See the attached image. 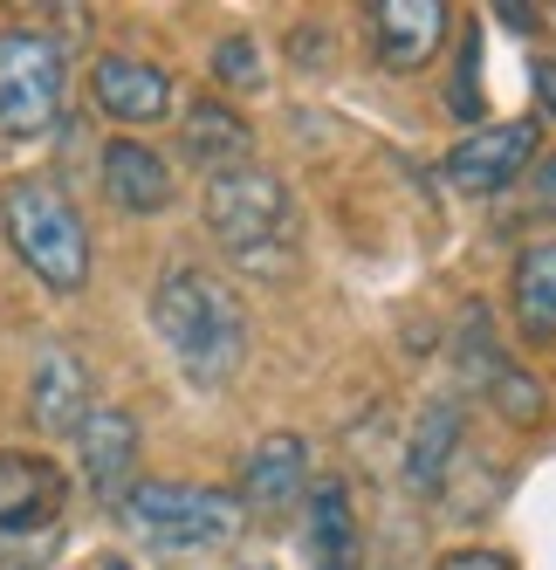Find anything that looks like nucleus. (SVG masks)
I'll return each instance as SVG.
<instances>
[{
  "label": "nucleus",
  "instance_id": "ddd939ff",
  "mask_svg": "<svg viewBox=\"0 0 556 570\" xmlns=\"http://www.w3.org/2000/svg\"><path fill=\"white\" fill-rule=\"evenodd\" d=\"M83 413H90V364L62 337H49L34 351V372H28V420L42 433H76Z\"/></svg>",
  "mask_w": 556,
  "mask_h": 570
},
{
  "label": "nucleus",
  "instance_id": "f8f14e48",
  "mask_svg": "<svg viewBox=\"0 0 556 570\" xmlns=\"http://www.w3.org/2000/svg\"><path fill=\"white\" fill-rule=\"evenodd\" d=\"M97 179H103V199L117 214H166L179 199L172 158L158 145H145V138H110L103 158H97Z\"/></svg>",
  "mask_w": 556,
  "mask_h": 570
},
{
  "label": "nucleus",
  "instance_id": "1a4fd4ad",
  "mask_svg": "<svg viewBox=\"0 0 556 570\" xmlns=\"http://www.w3.org/2000/svg\"><path fill=\"white\" fill-rule=\"evenodd\" d=\"M138 446H145L138 420L117 413V405H90L83 426H76V468H83L90 495L103 509H117V502H125V488L138 481Z\"/></svg>",
  "mask_w": 556,
  "mask_h": 570
},
{
  "label": "nucleus",
  "instance_id": "a211bd4d",
  "mask_svg": "<svg viewBox=\"0 0 556 570\" xmlns=\"http://www.w3.org/2000/svg\"><path fill=\"white\" fill-rule=\"evenodd\" d=\"M214 83L220 90H268V56L255 35H220L214 42Z\"/></svg>",
  "mask_w": 556,
  "mask_h": 570
},
{
  "label": "nucleus",
  "instance_id": "aec40b11",
  "mask_svg": "<svg viewBox=\"0 0 556 570\" xmlns=\"http://www.w3.org/2000/svg\"><path fill=\"white\" fill-rule=\"evenodd\" d=\"M433 570H515V563H508L502 550H447Z\"/></svg>",
  "mask_w": 556,
  "mask_h": 570
},
{
  "label": "nucleus",
  "instance_id": "6e6552de",
  "mask_svg": "<svg viewBox=\"0 0 556 570\" xmlns=\"http://www.w3.org/2000/svg\"><path fill=\"white\" fill-rule=\"evenodd\" d=\"M365 28H371L378 69L413 76V69H426L433 56H440L447 28H454V8H447V0H371Z\"/></svg>",
  "mask_w": 556,
  "mask_h": 570
},
{
  "label": "nucleus",
  "instance_id": "f257e3e1",
  "mask_svg": "<svg viewBox=\"0 0 556 570\" xmlns=\"http://www.w3.org/2000/svg\"><path fill=\"white\" fill-rule=\"evenodd\" d=\"M151 331L158 344L172 351L179 379L200 385V392H220L248 357V309H241V289L220 282L214 268L200 262H172L151 289Z\"/></svg>",
  "mask_w": 556,
  "mask_h": 570
},
{
  "label": "nucleus",
  "instance_id": "0eeeda50",
  "mask_svg": "<svg viewBox=\"0 0 556 570\" xmlns=\"http://www.w3.org/2000/svg\"><path fill=\"white\" fill-rule=\"evenodd\" d=\"M536 158H543V125L536 117H508V125H474L440 158V173L454 193H508L515 179H529Z\"/></svg>",
  "mask_w": 556,
  "mask_h": 570
},
{
  "label": "nucleus",
  "instance_id": "423d86ee",
  "mask_svg": "<svg viewBox=\"0 0 556 570\" xmlns=\"http://www.w3.org/2000/svg\"><path fill=\"white\" fill-rule=\"evenodd\" d=\"M69 515V474L49 454L8 446L0 454V557H42L62 537Z\"/></svg>",
  "mask_w": 556,
  "mask_h": 570
},
{
  "label": "nucleus",
  "instance_id": "6ab92c4d",
  "mask_svg": "<svg viewBox=\"0 0 556 570\" xmlns=\"http://www.w3.org/2000/svg\"><path fill=\"white\" fill-rule=\"evenodd\" d=\"M481 399L495 405L508 426H536V420H543V385H536L529 372H515V364H502V372L481 385Z\"/></svg>",
  "mask_w": 556,
  "mask_h": 570
},
{
  "label": "nucleus",
  "instance_id": "4be33fe9",
  "mask_svg": "<svg viewBox=\"0 0 556 570\" xmlns=\"http://www.w3.org/2000/svg\"><path fill=\"white\" fill-rule=\"evenodd\" d=\"M529 83H536V104L556 117V62H536V69H529Z\"/></svg>",
  "mask_w": 556,
  "mask_h": 570
},
{
  "label": "nucleus",
  "instance_id": "412c9836",
  "mask_svg": "<svg viewBox=\"0 0 556 570\" xmlns=\"http://www.w3.org/2000/svg\"><path fill=\"white\" fill-rule=\"evenodd\" d=\"M529 199L543 214H556V151L549 158H536V173H529Z\"/></svg>",
  "mask_w": 556,
  "mask_h": 570
},
{
  "label": "nucleus",
  "instance_id": "9b49d317",
  "mask_svg": "<svg viewBox=\"0 0 556 570\" xmlns=\"http://www.w3.org/2000/svg\"><path fill=\"white\" fill-rule=\"evenodd\" d=\"M90 97L110 125H166L172 117V76L145 56H97L90 62Z\"/></svg>",
  "mask_w": 556,
  "mask_h": 570
},
{
  "label": "nucleus",
  "instance_id": "39448f33",
  "mask_svg": "<svg viewBox=\"0 0 556 570\" xmlns=\"http://www.w3.org/2000/svg\"><path fill=\"white\" fill-rule=\"evenodd\" d=\"M69 97V49L49 28H0V138H49Z\"/></svg>",
  "mask_w": 556,
  "mask_h": 570
},
{
  "label": "nucleus",
  "instance_id": "4468645a",
  "mask_svg": "<svg viewBox=\"0 0 556 570\" xmlns=\"http://www.w3.org/2000/svg\"><path fill=\"white\" fill-rule=\"evenodd\" d=\"M460 454H467V405L454 392L426 399L419 405V426L406 440V481L419 488V495H440L447 474L460 468Z\"/></svg>",
  "mask_w": 556,
  "mask_h": 570
},
{
  "label": "nucleus",
  "instance_id": "20e7f679",
  "mask_svg": "<svg viewBox=\"0 0 556 570\" xmlns=\"http://www.w3.org/2000/svg\"><path fill=\"white\" fill-rule=\"evenodd\" d=\"M0 234L21 255V268L42 282L49 296H83L90 289V227L76 214V199L49 173H21L0 186Z\"/></svg>",
  "mask_w": 556,
  "mask_h": 570
},
{
  "label": "nucleus",
  "instance_id": "dca6fc26",
  "mask_svg": "<svg viewBox=\"0 0 556 570\" xmlns=\"http://www.w3.org/2000/svg\"><path fill=\"white\" fill-rule=\"evenodd\" d=\"M309 570H357V509H350V481L324 474V481H309Z\"/></svg>",
  "mask_w": 556,
  "mask_h": 570
},
{
  "label": "nucleus",
  "instance_id": "f3484780",
  "mask_svg": "<svg viewBox=\"0 0 556 570\" xmlns=\"http://www.w3.org/2000/svg\"><path fill=\"white\" fill-rule=\"evenodd\" d=\"M508 303H515V331H523L529 344L556 337V240H543V248H529L523 262H515Z\"/></svg>",
  "mask_w": 556,
  "mask_h": 570
},
{
  "label": "nucleus",
  "instance_id": "f03ea898",
  "mask_svg": "<svg viewBox=\"0 0 556 570\" xmlns=\"http://www.w3.org/2000/svg\"><path fill=\"white\" fill-rule=\"evenodd\" d=\"M207 227L248 282H289L302 268V214L268 166H234L207 179Z\"/></svg>",
  "mask_w": 556,
  "mask_h": 570
},
{
  "label": "nucleus",
  "instance_id": "9d476101",
  "mask_svg": "<svg viewBox=\"0 0 556 570\" xmlns=\"http://www.w3.org/2000/svg\"><path fill=\"white\" fill-rule=\"evenodd\" d=\"M309 481H316V474H309V440H296V433H268V440L248 446L234 502H241L248 515H289V509H302Z\"/></svg>",
  "mask_w": 556,
  "mask_h": 570
},
{
  "label": "nucleus",
  "instance_id": "2eb2a0df",
  "mask_svg": "<svg viewBox=\"0 0 556 570\" xmlns=\"http://www.w3.org/2000/svg\"><path fill=\"white\" fill-rule=\"evenodd\" d=\"M179 138H186V158H200V166H207V179L248 166V151H255V125L227 97H192Z\"/></svg>",
  "mask_w": 556,
  "mask_h": 570
},
{
  "label": "nucleus",
  "instance_id": "b1692460",
  "mask_svg": "<svg viewBox=\"0 0 556 570\" xmlns=\"http://www.w3.org/2000/svg\"><path fill=\"white\" fill-rule=\"evenodd\" d=\"M0 570H8V563H0Z\"/></svg>",
  "mask_w": 556,
  "mask_h": 570
},
{
  "label": "nucleus",
  "instance_id": "7ed1b4c3",
  "mask_svg": "<svg viewBox=\"0 0 556 570\" xmlns=\"http://www.w3.org/2000/svg\"><path fill=\"white\" fill-rule=\"evenodd\" d=\"M110 515L125 522V537L151 557H214L248 529V509L234 502V488L172 481V474H138Z\"/></svg>",
  "mask_w": 556,
  "mask_h": 570
},
{
  "label": "nucleus",
  "instance_id": "5701e85b",
  "mask_svg": "<svg viewBox=\"0 0 556 570\" xmlns=\"http://www.w3.org/2000/svg\"><path fill=\"white\" fill-rule=\"evenodd\" d=\"M97 570H131V557H117V550H110V557H97Z\"/></svg>",
  "mask_w": 556,
  "mask_h": 570
}]
</instances>
